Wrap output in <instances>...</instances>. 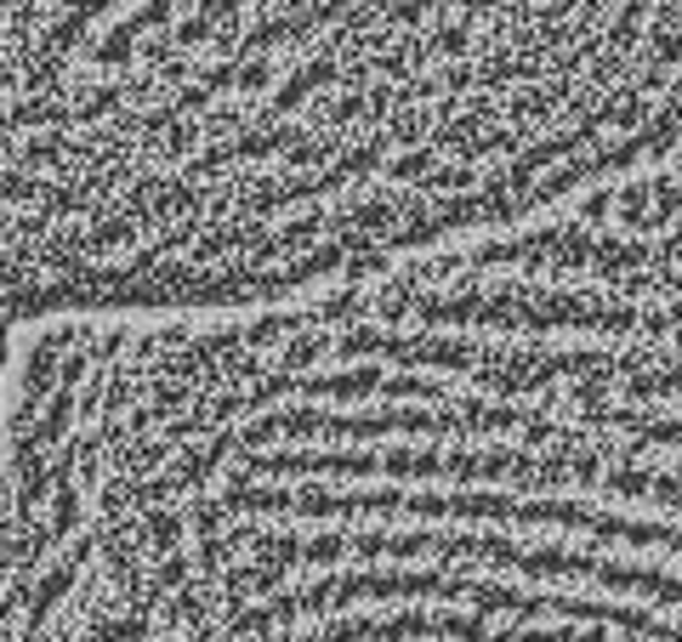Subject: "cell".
I'll list each match as a JSON object with an SVG mask.
<instances>
[{"label": "cell", "instance_id": "cell-1", "mask_svg": "<svg viewBox=\"0 0 682 642\" xmlns=\"http://www.w3.org/2000/svg\"><path fill=\"white\" fill-rule=\"evenodd\" d=\"M546 455L580 642H682V154L557 217Z\"/></svg>", "mask_w": 682, "mask_h": 642}]
</instances>
